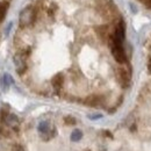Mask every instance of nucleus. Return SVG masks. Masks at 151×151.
Here are the masks:
<instances>
[{
	"label": "nucleus",
	"mask_w": 151,
	"mask_h": 151,
	"mask_svg": "<svg viewBox=\"0 0 151 151\" xmlns=\"http://www.w3.org/2000/svg\"><path fill=\"white\" fill-rule=\"evenodd\" d=\"M36 18V12L34 9L33 6H27L24 7L21 12H20L19 15V21H20V26L21 27H28L30 26Z\"/></svg>",
	"instance_id": "obj_1"
},
{
	"label": "nucleus",
	"mask_w": 151,
	"mask_h": 151,
	"mask_svg": "<svg viewBox=\"0 0 151 151\" xmlns=\"http://www.w3.org/2000/svg\"><path fill=\"white\" fill-rule=\"evenodd\" d=\"M102 102H104V98L101 95H98V94L88 95L85 99V105L88 106V107H99Z\"/></svg>",
	"instance_id": "obj_3"
},
{
	"label": "nucleus",
	"mask_w": 151,
	"mask_h": 151,
	"mask_svg": "<svg viewBox=\"0 0 151 151\" xmlns=\"http://www.w3.org/2000/svg\"><path fill=\"white\" fill-rule=\"evenodd\" d=\"M143 2H144V5H147L149 8H151V0H143Z\"/></svg>",
	"instance_id": "obj_11"
},
{
	"label": "nucleus",
	"mask_w": 151,
	"mask_h": 151,
	"mask_svg": "<svg viewBox=\"0 0 151 151\" xmlns=\"http://www.w3.org/2000/svg\"><path fill=\"white\" fill-rule=\"evenodd\" d=\"M4 121H5V123H6L8 127H11V128H14V127H17V126L19 124V119H18V116H17L15 114H8L7 117H6Z\"/></svg>",
	"instance_id": "obj_5"
},
{
	"label": "nucleus",
	"mask_w": 151,
	"mask_h": 151,
	"mask_svg": "<svg viewBox=\"0 0 151 151\" xmlns=\"http://www.w3.org/2000/svg\"><path fill=\"white\" fill-rule=\"evenodd\" d=\"M13 62H14V65H15V69H17V72L19 75L24 73V71L27 70V63H26V57L22 52L19 54H15L13 57Z\"/></svg>",
	"instance_id": "obj_2"
},
{
	"label": "nucleus",
	"mask_w": 151,
	"mask_h": 151,
	"mask_svg": "<svg viewBox=\"0 0 151 151\" xmlns=\"http://www.w3.org/2000/svg\"><path fill=\"white\" fill-rule=\"evenodd\" d=\"M81 138H83V132H81L80 129H75L73 132H71L70 139H71L72 142H79Z\"/></svg>",
	"instance_id": "obj_8"
},
{
	"label": "nucleus",
	"mask_w": 151,
	"mask_h": 151,
	"mask_svg": "<svg viewBox=\"0 0 151 151\" xmlns=\"http://www.w3.org/2000/svg\"><path fill=\"white\" fill-rule=\"evenodd\" d=\"M12 81H13L12 77L9 75H7V73H5L4 76H1V78H0V87L6 91L8 88V86L12 84Z\"/></svg>",
	"instance_id": "obj_6"
},
{
	"label": "nucleus",
	"mask_w": 151,
	"mask_h": 151,
	"mask_svg": "<svg viewBox=\"0 0 151 151\" xmlns=\"http://www.w3.org/2000/svg\"><path fill=\"white\" fill-rule=\"evenodd\" d=\"M63 84H64V76H63V73H57V75H55L51 78V85H52V87H54V90L56 92L62 90Z\"/></svg>",
	"instance_id": "obj_4"
},
{
	"label": "nucleus",
	"mask_w": 151,
	"mask_h": 151,
	"mask_svg": "<svg viewBox=\"0 0 151 151\" xmlns=\"http://www.w3.org/2000/svg\"><path fill=\"white\" fill-rule=\"evenodd\" d=\"M8 7H9V5H8L7 1H1L0 2V22H2L4 19H5Z\"/></svg>",
	"instance_id": "obj_7"
},
{
	"label": "nucleus",
	"mask_w": 151,
	"mask_h": 151,
	"mask_svg": "<svg viewBox=\"0 0 151 151\" xmlns=\"http://www.w3.org/2000/svg\"><path fill=\"white\" fill-rule=\"evenodd\" d=\"M0 114H1V119H2V121L7 117V115H8V107H6V106H4L2 108H1V112H0Z\"/></svg>",
	"instance_id": "obj_9"
},
{
	"label": "nucleus",
	"mask_w": 151,
	"mask_h": 151,
	"mask_svg": "<svg viewBox=\"0 0 151 151\" xmlns=\"http://www.w3.org/2000/svg\"><path fill=\"white\" fill-rule=\"evenodd\" d=\"M12 151H24V149L20 144H14V145H12Z\"/></svg>",
	"instance_id": "obj_10"
}]
</instances>
